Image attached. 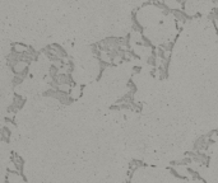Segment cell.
<instances>
[{
	"label": "cell",
	"mask_w": 218,
	"mask_h": 183,
	"mask_svg": "<svg viewBox=\"0 0 218 183\" xmlns=\"http://www.w3.org/2000/svg\"><path fill=\"white\" fill-rule=\"evenodd\" d=\"M12 104L16 107V110L18 111V110H21L23 106H24V98L23 97H21L19 94H16L14 96V99H13V103Z\"/></svg>",
	"instance_id": "5b68a950"
},
{
	"label": "cell",
	"mask_w": 218,
	"mask_h": 183,
	"mask_svg": "<svg viewBox=\"0 0 218 183\" xmlns=\"http://www.w3.org/2000/svg\"><path fill=\"white\" fill-rule=\"evenodd\" d=\"M23 80H24V78H22L21 75H14V78H13V80H12L13 87L19 85V84H22V82H23Z\"/></svg>",
	"instance_id": "30bf717a"
},
{
	"label": "cell",
	"mask_w": 218,
	"mask_h": 183,
	"mask_svg": "<svg viewBox=\"0 0 218 183\" xmlns=\"http://www.w3.org/2000/svg\"><path fill=\"white\" fill-rule=\"evenodd\" d=\"M171 14L175 17L176 22H182V23H185V22L189 19V18H190L185 12H184V10H180V9H174Z\"/></svg>",
	"instance_id": "6da1fadb"
},
{
	"label": "cell",
	"mask_w": 218,
	"mask_h": 183,
	"mask_svg": "<svg viewBox=\"0 0 218 183\" xmlns=\"http://www.w3.org/2000/svg\"><path fill=\"white\" fill-rule=\"evenodd\" d=\"M10 160H13L14 162V164H16V167H17V169H18V172L19 173H22L23 172V167H24V162H23V159L18 155V154H16V153H13L12 154V159ZM23 174V173H22Z\"/></svg>",
	"instance_id": "3957f363"
},
{
	"label": "cell",
	"mask_w": 218,
	"mask_h": 183,
	"mask_svg": "<svg viewBox=\"0 0 218 183\" xmlns=\"http://www.w3.org/2000/svg\"><path fill=\"white\" fill-rule=\"evenodd\" d=\"M143 165V163H142L140 160H133V162H130V164H129V171H131V172H134V171H136L139 167H142Z\"/></svg>",
	"instance_id": "ba28073f"
},
{
	"label": "cell",
	"mask_w": 218,
	"mask_h": 183,
	"mask_svg": "<svg viewBox=\"0 0 218 183\" xmlns=\"http://www.w3.org/2000/svg\"><path fill=\"white\" fill-rule=\"evenodd\" d=\"M49 47L54 51V52L59 56V57H61V59H65V57H68V52L65 51V49L64 47H61L60 45H58V43H53V45H49Z\"/></svg>",
	"instance_id": "7a4b0ae2"
},
{
	"label": "cell",
	"mask_w": 218,
	"mask_h": 183,
	"mask_svg": "<svg viewBox=\"0 0 218 183\" xmlns=\"http://www.w3.org/2000/svg\"><path fill=\"white\" fill-rule=\"evenodd\" d=\"M139 70H140V68L139 66H135V68H133V73H139Z\"/></svg>",
	"instance_id": "5bb4252c"
},
{
	"label": "cell",
	"mask_w": 218,
	"mask_h": 183,
	"mask_svg": "<svg viewBox=\"0 0 218 183\" xmlns=\"http://www.w3.org/2000/svg\"><path fill=\"white\" fill-rule=\"evenodd\" d=\"M207 136H208V137H209V140H211V141L216 143L217 140H218V130H213V131H211V132L208 134Z\"/></svg>",
	"instance_id": "8fae6325"
},
{
	"label": "cell",
	"mask_w": 218,
	"mask_h": 183,
	"mask_svg": "<svg viewBox=\"0 0 218 183\" xmlns=\"http://www.w3.org/2000/svg\"><path fill=\"white\" fill-rule=\"evenodd\" d=\"M28 68V64H26L24 61H21V62H18L16 66H14L12 70H13V73H14V75H19L21 73H23L24 70Z\"/></svg>",
	"instance_id": "277c9868"
},
{
	"label": "cell",
	"mask_w": 218,
	"mask_h": 183,
	"mask_svg": "<svg viewBox=\"0 0 218 183\" xmlns=\"http://www.w3.org/2000/svg\"><path fill=\"white\" fill-rule=\"evenodd\" d=\"M1 139L4 141H8L9 139H10V127H7V126H4L1 129Z\"/></svg>",
	"instance_id": "52a82bcc"
},
{
	"label": "cell",
	"mask_w": 218,
	"mask_h": 183,
	"mask_svg": "<svg viewBox=\"0 0 218 183\" xmlns=\"http://www.w3.org/2000/svg\"><path fill=\"white\" fill-rule=\"evenodd\" d=\"M142 41H143V42H142V45L145 46V47H153L152 42H151V41H149L148 38H147L145 36H143V35H142Z\"/></svg>",
	"instance_id": "7c38bea8"
},
{
	"label": "cell",
	"mask_w": 218,
	"mask_h": 183,
	"mask_svg": "<svg viewBox=\"0 0 218 183\" xmlns=\"http://www.w3.org/2000/svg\"><path fill=\"white\" fill-rule=\"evenodd\" d=\"M60 73H61L60 69L56 66L55 64H51V66H50V69H49V76H50L51 79H55V78H58V75H59Z\"/></svg>",
	"instance_id": "8992f818"
},
{
	"label": "cell",
	"mask_w": 218,
	"mask_h": 183,
	"mask_svg": "<svg viewBox=\"0 0 218 183\" xmlns=\"http://www.w3.org/2000/svg\"><path fill=\"white\" fill-rule=\"evenodd\" d=\"M12 47H13L14 50H17L18 52H24V51L28 50V46L22 45V43H12Z\"/></svg>",
	"instance_id": "9c48e42d"
},
{
	"label": "cell",
	"mask_w": 218,
	"mask_h": 183,
	"mask_svg": "<svg viewBox=\"0 0 218 183\" xmlns=\"http://www.w3.org/2000/svg\"><path fill=\"white\" fill-rule=\"evenodd\" d=\"M128 87H129V89H130V92H133V93H135V92H136V85H135V84H134V83H133L131 80H130L129 83H128Z\"/></svg>",
	"instance_id": "4fadbf2b"
}]
</instances>
